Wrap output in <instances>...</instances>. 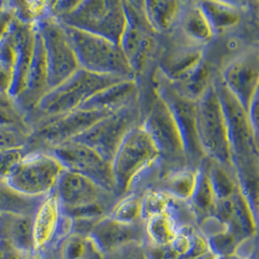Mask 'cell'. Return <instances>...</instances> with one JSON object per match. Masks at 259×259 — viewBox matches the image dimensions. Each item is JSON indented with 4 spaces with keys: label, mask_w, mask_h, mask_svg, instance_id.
<instances>
[{
    "label": "cell",
    "mask_w": 259,
    "mask_h": 259,
    "mask_svg": "<svg viewBox=\"0 0 259 259\" xmlns=\"http://www.w3.org/2000/svg\"><path fill=\"white\" fill-rule=\"evenodd\" d=\"M213 88L224 113L227 138L236 178L257 177V137L247 112L225 88L220 76H214Z\"/></svg>",
    "instance_id": "1"
},
{
    "label": "cell",
    "mask_w": 259,
    "mask_h": 259,
    "mask_svg": "<svg viewBox=\"0 0 259 259\" xmlns=\"http://www.w3.org/2000/svg\"><path fill=\"white\" fill-rule=\"evenodd\" d=\"M60 24V23H59ZM61 24L80 69L100 75L136 79L119 45L104 37Z\"/></svg>",
    "instance_id": "2"
},
{
    "label": "cell",
    "mask_w": 259,
    "mask_h": 259,
    "mask_svg": "<svg viewBox=\"0 0 259 259\" xmlns=\"http://www.w3.org/2000/svg\"><path fill=\"white\" fill-rule=\"evenodd\" d=\"M122 80L125 78L79 69L66 81L48 91L32 110L43 116L44 120L58 118L78 110L95 94Z\"/></svg>",
    "instance_id": "3"
},
{
    "label": "cell",
    "mask_w": 259,
    "mask_h": 259,
    "mask_svg": "<svg viewBox=\"0 0 259 259\" xmlns=\"http://www.w3.org/2000/svg\"><path fill=\"white\" fill-rule=\"evenodd\" d=\"M56 20L64 25L104 37L118 45L126 24L123 3L117 0L77 1L70 11Z\"/></svg>",
    "instance_id": "4"
},
{
    "label": "cell",
    "mask_w": 259,
    "mask_h": 259,
    "mask_svg": "<svg viewBox=\"0 0 259 259\" xmlns=\"http://www.w3.org/2000/svg\"><path fill=\"white\" fill-rule=\"evenodd\" d=\"M63 213L70 220L104 217L109 197L114 194L80 174L63 170L54 190Z\"/></svg>",
    "instance_id": "5"
},
{
    "label": "cell",
    "mask_w": 259,
    "mask_h": 259,
    "mask_svg": "<svg viewBox=\"0 0 259 259\" xmlns=\"http://www.w3.org/2000/svg\"><path fill=\"white\" fill-rule=\"evenodd\" d=\"M196 131L205 157L233 169L224 113L212 83L196 102Z\"/></svg>",
    "instance_id": "6"
},
{
    "label": "cell",
    "mask_w": 259,
    "mask_h": 259,
    "mask_svg": "<svg viewBox=\"0 0 259 259\" xmlns=\"http://www.w3.org/2000/svg\"><path fill=\"white\" fill-rule=\"evenodd\" d=\"M160 159L159 152L142 125L127 132L111 162L118 191H126L134 180Z\"/></svg>",
    "instance_id": "7"
},
{
    "label": "cell",
    "mask_w": 259,
    "mask_h": 259,
    "mask_svg": "<svg viewBox=\"0 0 259 259\" xmlns=\"http://www.w3.org/2000/svg\"><path fill=\"white\" fill-rule=\"evenodd\" d=\"M63 170L58 159L47 151H30L5 183L24 196L46 197L54 192Z\"/></svg>",
    "instance_id": "8"
},
{
    "label": "cell",
    "mask_w": 259,
    "mask_h": 259,
    "mask_svg": "<svg viewBox=\"0 0 259 259\" xmlns=\"http://www.w3.org/2000/svg\"><path fill=\"white\" fill-rule=\"evenodd\" d=\"M64 170L80 174L111 193L118 191L112 165L92 148L79 142H63L47 150Z\"/></svg>",
    "instance_id": "9"
},
{
    "label": "cell",
    "mask_w": 259,
    "mask_h": 259,
    "mask_svg": "<svg viewBox=\"0 0 259 259\" xmlns=\"http://www.w3.org/2000/svg\"><path fill=\"white\" fill-rule=\"evenodd\" d=\"M126 18L119 47L137 76L149 64L156 47V33L148 23L143 2L122 1Z\"/></svg>",
    "instance_id": "10"
},
{
    "label": "cell",
    "mask_w": 259,
    "mask_h": 259,
    "mask_svg": "<svg viewBox=\"0 0 259 259\" xmlns=\"http://www.w3.org/2000/svg\"><path fill=\"white\" fill-rule=\"evenodd\" d=\"M36 24L45 48L50 91L70 78L80 66L61 24L56 19L46 15L37 20Z\"/></svg>",
    "instance_id": "11"
},
{
    "label": "cell",
    "mask_w": 259,
    "mask_h": 259,
    "mask_svg": "<svg viewBox=\"0 0 259 259\" xmlns=\"http://www.w3.org/2000/svg\"><path fill=\"white\" fill-rule=\"evenodd\" d=\"M138 118L136 105L125 107L99 119L71 140L92 148L111 163L120 142L131 128L137 126Z\"/></svg>",
    "instance_id": "12"
},
{
    "label": "cell",
    "mask_w": 259,
    "mask_h": 259,
    "mask_svg": "<svg viewBox=\"0 0 259 259\" xmlns=\"http://www.w3.org/2000/svg\"><path fill=\"white\" fill-rule=\"evenodd\" d=\"M156 95L169 108L177 123L188 161L202 163L206 158L201 150L196 131V102L181 95L159 71L156 77Z\"/></svg>",
    "instance_id": "13"
},
{
    "label": "cell",
    "mask_w": 259,
    "mask_h": 259,
    "mask_svg": "<svg viewBox=\"0 0 259 259\" xmlns=\"http://www.w3.org/2000/svg\"><path fill=\"white\" fill-rule=\"evenodd\" d=\"M155 144L160 159L169 163L188 161L177 123L164 101L156 95L141 124Z\"/></svg>",
    "instance_id": "14"
},
{
    "label": "cell",
    "mask_w": 259,
    "mask_h": 259,
    "mask_svg": "<svg viewBox=\"0 0 259 259\" xmlns=\"http://www.w3.org/2000/svg\"><path fill=\"white\" fill-rule=\"evenodd\" d=\"M220 78L228 92L247 110L253 98L258 95V57L257 52L247 51L230 60L220 73Z\"/></svg>",
    "instance_id": "15"
},
{
    "label": "cell",
    "mask_w": 259,
    "mask_h": 259,
    "mask_svg": "<svg viewBox=\"0 0 259 259\" xmlns=\"http://www.w3.org/2000/svg\"><path fill=\"white\" fill-rule=\"evenodd\" d=\"M112 113L114 112L78 109L58 118L44 120L37 131L32 133L30 139L35 138L50 148L75 138Z\"/></svg>",
    "instance_id": "16"
},
{
    "label": "cell",
    "mask_w": 259,
    "mask_h": 259,
    "mask_svg": "<svg viewBox=\"0 0 259 259\" xmlns=\"http://www.w3.org/2000/svg\"><path fill=\"white\" fill-rule=\"evenodd\" d=\"M144 233L146 232L138 223L125 224L104 215L97 221L88 236L98 250L106 255L140 243L144 240Z\"/></svg>",
    "instance_id": "17"
},
{
    "label": "cell",
    "mask_w": 259,
    "mask_h": 259,
    "mask_svg": "<svg viewBox=\"0 0 259 259\" xmlns=\"http://www.w3.org/2000/svg\"><path fill=\"white\" fill-rule=\"evenodd\" d=\"M34 23L24 21L15 14L5 34L0 39V95L9 97L19 50Z\"/></svg>",
    "instance_id": "18"
},
{
    "label": "cell",
    "mask_w": 259,
    "mask_h": 259,
    "mask_svg": "<svg viewBox=\"0 0 259 259\" xmlns=\"http://www.w3.org/2000/svg\"><path fill=\"white\" fill-rule=\"evenodd\" d=\"M174 31L181 38L178 42L195 47H206L214 38L199 2H182L177 23L171 32Z\"/></svg>",
    "instance_id": "19"
},
{
    "label": "cell",
    "mask_w": 259,
    "mask_h": 259,
    "mask_svg": "<svg viewBox=\"0 0 259 259\" xmlns=\"http://www.w3.org/2000/svg\"><path fill=\"white\" fill-rule=\"evenodd\" d=\"M0 241L6 247L23 254L40 253L36 248L33 214L1 215Z\"/></svg>",
    "instance_id": "20"
},
{
    "label": "cell",
    "mask_w": 259,
    "mask_h": 259,
    "mask_svg": "<svg viewBox=\"0 0 259 259\" xmlns=\"http://www.w3.org/2000/svg\"><path fill=\"white\" fill-rule=\"evenodd\" d=\"M139 95L137 79H125L95 94L79 109L116 112L125 107L136 105Z\"/></svg>",
    "instance_id": "21"
},
{
    "label": "cell",
    "mask_w": 259,
    "mask_h": 259,
    "mask_svg": "<svg viewBox=\"0 0 259 259\" xmlns=\"http://www.w3.org/2000/svg\"><path fill=\"white\" fill-rule=\"evenodd\" d=\"M65 217L55 193H51L40 203L33 214L36 248L40 252L56 236Z\"/></svg>",
    "instance_id": "22"
},
{
    "label": "cell",
    "mask_w": 259,
    "mask_h": 259,
    "mask_svg": "<svg viewBox=\"0 0 259 259\" xmlns=\"http://www.w3.org/2000/svg\"><path fill=\"white\" fill-rule=\"evenodd\" d=\"M199 5L211 25L214 37L232 30L242 20V9L233 2L202 1Z\"/></svg>",
    "instance_id": "23"
},
{
    "label": "cell",
    "mask_w": 259,
    "mask_h": 259,
    "mask_svg": "<svg viewBox=\"0 0 259 259\" xmlns=\"http://www.w3.org/2000/svg\"><path fill=\"white\" fill-rule=\"evenodd\" d=\"M212 65L206 57L201 60L199 64L184 76L182 79L173 83L178 92L189 100L197 102L207 90L212 85L213 81Z\"/></svg>",
    "instance_id": "24"
},
{
    "label": "cell",
    "mask_w": 259,
    "mask_h": 259,
    "mask_svg": "<svg viewBox=\"0 0 259 259\" xmlns=\"http://www.w3.org/2000/svg\"><path fill=\"white\" fill-rule=\"evenodd\" d=\"M182 2L144 1L143 9L148 23L156 34L168 33L177 23Z\"/></svg>",
    "instance_id": "25"
},
{
    "label": "cell",
    "mask_w": 259,
    "mask_h": 259,
    "mask_svg": "<svg viewBox=\"0 0 259 259\" xmlns=\"http://www.w3.org/2000/svg\"><path fill=\"white\" fill-rule=\"evenodd\" d=\"M44 198L24 196L13 190L5 182H0V215L34 214Z\"/></svg>",
    "instance_id": "26"
},
{
    "label": "cell",
    "mask_w": 259,
    "mask_h": 259,
    "mask_svg": "<svg viewBox=\"0 0 259 259\" xmlns=\"http://www.w3.org/2000/svg\"><path fill=\"white\" fill-rule=\"evenodd\" d=\"M205 161L215 199L224 200L232 197L239 189L234 170L208 158Z\"/></svg>",
    "instance_id": "27"
},
{
    "label": "cell",
    "mask_w": 259,
    "mask_h": 259,
    "mask_svg": "<svg viewBox=\"0 0 259 259\" xmlns=\"http://www.w3.org/2000/svg\"><path fill=\"white\" fill-rule=\"evenodd\" d=\"M205 159L201 163L200 167L197 168L196 182L189 201L195 211L201 214L211 217L217 199L208 176Z\"/></svg>",
    "instance_id": "28"
},
{
    "label": "cell",
    "mask_w": 259,
    "mask_h": 259,
    "mask_svg": "<svg viewBox=\"0 0 259 259\" xmlns=\"http://www.w3.org/2000/svg\"><path fill=\"white\" fill-rule=\"evenodd\" d=\"M145 232L152 245L167 246L171 245L179 231L173 218L164 212L147 219Z\"/></svg>",
    "instance_id": "29"
},
{
    "label": "cell",
    "mask_w": 259,
    "mask_h": 259,
    "mask_svg": "<svg viewBox=\"0 0 259 259\" xmlns=\"http://www.w3.org/2000/svg\"><path fill=\"white\" fill-rule=\"evenodd\" d=\"M197 169L181 168L171 173L165 181L166 191L181 200H189L196 182Z\"/></svg>",
    "instance_id": "30"
},
{
    "label": "cell",
    "mask_w": 259,
    "mask_h": 259,
    "mask_svg": "<svg viewBox=\"0 0 259 259\" xmlns=\"http://www.w3.org/2000/svg\"><path fill=\"white\" fill-rule=\"evenodd\" d=\"M97 247L88 235L72 232L66 236L59 248L60 259H84Z\"/></svg>",
    "instance_id": "31"
},
{
    "label": "cell",
    "mask_w": 259,
    "mask_h": 259,
    "mask_svg": "<svg viewBox=\"0 0 259 259\" xmlns=\"http://www.w3.org/2000/svg\"><path fill=\"white\" fill-rule=\"evenodd\" d=\"M0 130L16 131L28 137H31L32 135L24 111H22L15 103L0 106Z\"/></svg>",
    "instance_id": "32"
},
{
    "label": "cell",
    "mask_w": 259,
    "mask_h": 259,
    "mask_svg": "<svg viewBox=\"0 0 259 259\" xmlns=\"http://www.w3.org/2000/svg\"><path fill=\"white\" fill-rule=\"evenodd\" d=\"M109 217L125 224L138 223L142 217V200L135 195L118 201L111 209Z\"/></svg>",
    "instance_id": "33"
},
{
    "label": "cell",
    "mask_w": 259,
    "mask_h": 259,
    "mask_svg": "<svg viewBox=\"0 0 259 259\" xmlns=\"http://www.w3.org/2000/svg\"><path fill=\"white\" fill-rule=\"evenodd\" d=\"M29 152L27 146L0 149V182H6L17 165Z\"/></svg>",
    "instance_id": "34"
},
{
    "label": "cell",
    "mask_w": 259,
    "mask_h": 259,
    "mask_svg": "<svg viewBox=\"0 0 259 259\" xmlns=\"http://www.w3.org/2000/svg\"><path fill=\"white\" fill-rule=\"evenodd\" d=\"M144 254L147 259H182L171 245L155 246L151 244Z\"/></svg>",
    "instance_id": "35"
},
{
    "label": "cell",
    "mask_w": 259,
    "mask_h": 259,
    "mask_svg": "<svg viewBox=\"0 0 259 259\" xmlns=\"http://www.w3.org/2000/svg\"><path fill=\"white\" fill-rule=\"evenodd\" d=\"M0 259H42L40 253L34 255H26L20 252H17L6 247L4 244L0 242Z\"/></svg>",
    "instance_id": "36"
},
{
    "label": "cell",
    "mask_w": 259,
    "mask_h": 259,
    "mask_svg": "<svg viewBox=\"0 0 259 259\" xmlns=\"http://www.w3.org/2000/svg\"><path fill=\"white\" fill-rule=\"evenodd\" d=\"M217 255L212 252V250H208L206 251L205 253H202L200 255H197V256H194V257H189V258L185 259H217Z\"/></svg>",
    "instance_id": "37"
},
{
    "label": "cell",
    "mask_w": 259,
    "mask_h": 259,
    "mask_svg": "<svg viewBox=\"0 0 259 259\" xmlns=\"http://www.w3.org/2000/svg\"><path fill=\"white\" fill-rule=\"evenodd\" d=\"M84 259H105V255L96 248L93 253H91L87 258Z\"/></svg>",
    "instance_id": "38"
},
{
    "label": "cell",
    "mask_w": 259,
    "mask_h": 259,
    "mask_svg": "<svg viewBox=\"0 0 259 259\" xmlns=\"http://www.w3.org/2000/svg\"><path fill=\"white\" fill-rule=\"evenodd\" d=\"M11 104H13V101L8 96L0 95V106H6Z\"/></svg>",
    "instance_id": "39"
},
{
    "label": "cell",
    "mask_w": 259,
    "mask_h": 259,
    "mask_svg": "<svg viewBox=\"0 0 259 259\" xmlns=\"http://www.w3.org/2000/svg\"><path fill=\"white\" fill-rule=\"evenodd\" d=\"M217 259H243L240 256H238L237 254H230V255H224V256H218Z\"/></svg>",
    "instance_id": "40"
},
{
    "label": "cell",
    "mask_w": 259,
    "mask_h": 259,
    "mask_svg": "<svg viewBox=\"0 0 259 259\" xmlns=\"http://www.w3.org/2000/svg\"><path fill=\"white\" fill-rule=\"evenodd\" d=\"M134 259H147L146 258V256H145V254H144V252L143 253H141V254H139L136 258Z\"/></svg>",
    "instance_id": "41"
},
{
    "label": "cell",
    "mask_w": 259,
    "mask_h": 259,
    "mask_svg": "<svg viewBox=\"0 0 259 259\" xmlns=\"http://www.w3.org/2000/svg\"><path fill=\"white\" fill-rule=\"evenodd\" d=\"M244 259H253V258H251V257H249V258H244Z\"/></svg>",
    "instance_id": "42"
}]
</instances>
